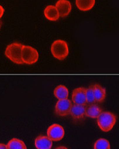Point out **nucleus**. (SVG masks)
Returning <instances> with one entry per match:
<instances>
[{"instance_id": "39448f33", "label": "nucleus", "mask_w": 119, "mask_h": 149, "mask_svg": "<svg viewBox=\"0 0 119 149\" xmlns=\"http://www.w3.org/2000/svg\"><path fill=\"white\" fill-rule=\"evenodd\" d=\"M72 102L68 98L59 100L55 107V113L57 116L66 117L70 115Z\"/></svg>"}, {"instance_id": "f3484780", "label": "nucleus", "mask_w": 119, "mask_h": 149, "mask_svg": "<svg viewBox=\"0 0 119 149\" xmlns=\"http://www.w3.org/2000/svg\"><path fill=\"white\" fill-rule=\"evenodd\" d=\"M94 149H111L110 143L106 139L100 138L95 141Z\"/></svg>"}, {"instance_id": "f8f14e48", "label": "nucleus", "mask_w": 119, "mask_h": 149, "mask_svg": "<svg viewBox=\"0 0 119 149\" xmlns=\"http://www.w3.org/2000/svg\"><path fill=\"white\" fill-rule=\"evenodd\" d=\"M44 14L45 18L49 21L51 22H56L59 19L60 16L59 13L57 10L56 6L54 5H48L44 8Z\"/></svg>"}, {"instance_id": "6ab92c4d", "label": "nucleus", "mask_w": 119, "mask_h": 149, "mask_svg": "<svg viewBox=\"0 0 119 149\" xmlns=\"http://www.w3.org/2000/svg\"><path fill=\"white\" fill-rule=\"evenodd\" d=\"M4 13H5L4 8L1 6V5H0V19H1L2 18V16H4Z\"/></svg>"}, {"instance_id": "ddd939ff", "label": "nucleus", "mask_w": 119, "mask_h": 149, "mask_svg": "<svg viewBox=\"0 0 119 149\" xmlns=\"http://www.w3.org/2000/svg\"><path fill=\"white\" fill-rule=\"evenodd\" d=\"M101 112H102L101 108L94 103V104H89L88 107H86L85 117L92 119H97Z\"/></svg>"}, {"instance_id": "a211bd4d", "label": "nucleus", "mask_w": 119, "mask_h": 149, "mask_svg": "<svg viewBox=\"0 0 119 149\" xmlns=\"http://www.w3.org/2000/svg\"><path fill=\"white\" fill-rule=\"evenodd\" d=\"M86 99H87V103L89 104H94L96 103L94 95V91L93 88H92V86H90L87 88L86 90Z\"/></svg>"}, {"instance_id": "9d476101", "label": "nucleus", "mask_w": 119, "mask_h": 149, "mask_svg": "<svg viewBox=\"0 0 119 149\" xmlns=\"http://www.w3.org/2000/svg\"><path fill=\"white\" fill-rule=\"evenodd\" d=\"M52 145V141L44 135L37 136L35 140V146L37 149H51Z\"/></svg>"}, {"instance_id": "1a4fd4ad", "label": "nucleus", "mask_w": 119, "mask_h": 149, "mask_svg": "<svg viewBox=\"0 0 119 149\" xmlns=\"http://www.w3.org/2000/svg\"><path fill=\"white\" fill-rule=\"evenodd\" d=\"M56 7L61 18H65L68 16L72 10L71 3L68 0H58Z\"/></svg>"}, {"instance_id": "2eb2a0df", "label": "nucleus", "mask_w": 119, "mask_h": 149, "mask_svg": "<svg viewBox=\"0 0 119 149\" xmlns=\"http://www.w3.org/2000/svg\"><path fill=\"white\" fill-rule=\"evenodd\" d=\"M54 94L58 100H61L68 98L69 95V91L68 88L65 86L59 85L55 88Z\"/></svg>"}, {"instance_id": "dca6fc26", "label": "nucleus", "mask_w": 119, "mask_h": 149, "mask_svg": "<svg viewBox=\"0 0 119 149\" xmlns=\"http://www.w3.org/2000/svg\"><path fill=\"white\" fill-rule=\"evenodd\" d=\"M7 149H27L25 143L18 138H13L8 141Z\"/></svg>"}, {"instance_id": "412c9836", "label": "nucleus", "mask_w": 119, "mask_h": 149, "mask_svg": "<svg viewBox=\"0 0 119 149\" xmlns=\"http://www.w3.org/2000/svg\"><path fill=\"white\" fill-rule=\"evenodd\" d=\"M55 149H68V148L66 147H65V146H59V147H57Z\"/></svg>"}, {"instance_id": "6e6552de", "label": "nucleus", "mask_w": 119, "mask_h": 149, "mask_svg": "<svg viewBox=\"0 0 119 149\" xmlns=\"http://www.w3.org/2000/svg\"><path fill=\"white\" fill-rule=\"evenodd\" d=\"M86 105L72 104L70 115L75 121H81L85 117Z\"/></svg>"}, {"instance_id": "9b49d317", "label": "nucleus", "mask_w": 119, "mask_h": 149, "mask_svg": "<svg viewBox=\"0 0 119 149\" xmlns=\"http://www.w3.org/2000/svg\"><path fill=\"white\" fill-rule=\"evenodd\" d=\"M92 86L94 91V95L96 102L101 103L104 101L106 97V88L101 86L98 84H94Z\"/></svg>"}, {"instance_id": "f03ea898", "label": "nucleus", "mask_w": 119, "mask_h": 149, "mask_svg": "<svg viewBox=\"0 0 119 149\" xmlns=\"http://www.w3.org/2000/svg\"><path fill=\"white\" fill-rule=\"evenodd\" d=\"M51 52L55 58L59 61H64L69 54L67 42L63 40H55L51 45Z\"/></svg>"}, {"instance_id": "4468645a", "label": "nucleus", "mask_w": 119, "mask_h": 149, "mask_svg": "<svg viewBox=\"0 0 119 149\" xmlns=\"http://www.w3.org/2000/svg\"><path fill=\"white\" fill-rule=\"evenodd\" d=\"M95 3L96 0H75L77 8L83 12L91 10L94 7Z\"/></svg>"}, {"instance_id": "f257e3e1", "label": "nucleus", "mask_w": 119, "mask_h": 149, "mask_svg": "<svg viewBox=\"0 0 119 149\" xmlns=\"http://www.w3.org/2000/svg\"><path fill=\"white\" fill-rule=\"evenodd\" d=\"M117 122V117L110 111H102L97 118L98 127L104 132L111 131Z\"/></svg>"}, {"instance_id": "7ed1b4c3", "label": "nucleus", "mask_w": 119, "mask_h": 149, "mask_svg": "<svg viewBox=\"0 0 119 149\" xmlns=\"http://www.w3.org/2000/svg\"><path fill=\"white\" fill-rule=\"evenodd\" d=\"M23 45L18 42H14L7 45L5 54L7 58L14 64H24L22 61V49Z\"/></svg>"}, {"instance_id": "4be33fe9", "label": "nucleus", "mask_w": 119, "mask_h": 149, "mask_svg": "<svg viewBox=\"0 0 119 149\" xmlns=\"http://www.w3.org/2000/svg\"><path fill=\"white\" fill-rule=\"evenodd\" d=\"M0 29H1V24H0Z\"/></svg>"}, {"instance_id": "20e7f679", "label": "nucleus", "mask_w": 119, "mask_h": 149, "mask_svg": "<svg viewBox=\"0 0 119 149\" xmlns=\"http://www.w3.org/2000/svg\"><path fill=\"white\" fill-rule=\"evenodd\" d=\"M39 58L38 51L34 47L23 45L22 49V61L24 64L32 65L35 64Z\"/></svg>"}, {"instance_id": "423d86ee", "label": "nucleus", "mask_w": 119, "mask_h": 149, "mask_svg": "<svg viewBox=\"0 0 119 149\" xmlns=\"http://www.w3.org/2000/svg\"><path fill=\"white\" fill-rule=\"evenodd\" d=\"M65 129L59 124L51 125L47 130V137L52 141H59L65 136Z\"/></svg>"}, {"instance_id": "0eeeda50", "label": "nucleus", "mask_w": 119, "mask_h": 149, "mask_svg": "<svg viewBox=\"0 0 119 149\" xmlns=\"http://www.w3.org/2000/svg\"><path fill=\"white\" fill-rule=\"evenodd\" d=\"M86 90L84 87H78L73 90L72 93V100L74 104L86 105Z\"/></svg>"}, {"instance_id": "aec40b11", "label": "nucleus", "mask_w": 119, "mask_h": 149, "mask_svg": "<svg viewBox=\"0 0 119 149\" xmlns=\"http://www.w3.org/2000/svg\"><path fill=\"white\" fill-rule=\"evenodd\" d=\"M0 149H7V145L4 143H0Z\"/></svg>"}]
</instances>
